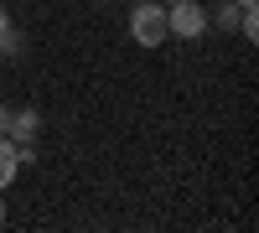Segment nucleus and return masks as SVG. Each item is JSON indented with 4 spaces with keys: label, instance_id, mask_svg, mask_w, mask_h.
Instances as JSON below:
<instances>
[{
    "label": "nucleus",
    "instance_id": "nucleus-1",
    "mask_svg": "<svg viewBox=\"0 0 259 233\" xmlns=\"http://www.w3.org/2000/svg\"><path fill=\"white\" fill-rule=\"evenodd\" d=\"M130 36L140 47H161L166 41V6L161 0H130Z\"/></svg>",
    "mask_w": 259,
    "mask_h": 233
},
{
    "label": "nucleus",
    "instance_id": "nucleus-2",
    "mask_svg": "<svg viewBox=\"0 0 259 233\" xmlns=\"http://www.w3.org/2000/svg\"><path fill=\"white\" fill-rule=\"evenodd\" d=\"M207 11L197 6V0H166V36H182V41H197L207 36Z\"/></svg>",
    "mask_w": 259,
    "mask_h": 233
},
{
    "label": "nucleus",
    "instance_id": "nucleus-3",
    "mask_svg": "<svg viewBox=\"0 0 259 233\" xmlns=\"http://www.w3.org/2000/svg\"><path fill=\"white\" fill-rule=\"evenodd\" d=\"M36 156H31V145H16L11 135H0V192L21 176V166H31Z\"/></svg>",
    "mask_w": 259,
    "mask_h": 233
},
{
    "label": "nucleus",
    "instance_id": "nucleus-4",
    "mask_svg": "<svg viewBox=\"0 0 259 233\" xmlns=\"http://www.w3.org/2000/svg\"><path fill=\"white\" fill-rule=\"evenodd\" d=\"M36 130H41V114H36V109H16L6 135H11L16 145H31V140H36Z\"/></svg>",
    "mask_w": 259,
    "mask_h": 233
},
{
    "label": "nucleus",
    "instance_id": "nucleus-5",
    "mask_svg": "<svg viewBox=\"0 0 259 233\" xmlns=\"http://www.w3.org/2000/svg\"><path fill=\"white\" fill-rule=\"evenodd\" d=\"M207 21H218V31H239V6H228V0H223L218 11H207Z\"/></svg>",
    "mask_w": 259,
    "mask_h": 233
},
{
    "label": "nucleus",
    "instance_id": "nucleus-6",
    "mask_svg": "<svg viewBox=\"0 0 259 233\" xmlns=\"http://www.w3.org/2000/svg\"><path fill=\"white\" fill-rule=\"evenodd\" d=\"M11 114H16V109H11V104H6V99H0V135H6V130H11Z\"/></svg>",
    "mask_w": 259,
    "mask_h": 233
},
{
    "label": "nucleus",
    "instance_id": "nucleus-7",
    "mask_svg": "<svg viewBox=\"0 0 259 233\" xmlns=\"http://www.w3.org/2000/svg\"><path fill=\"white\" fill-rule=\"evenodd\" d=\"M6 26H11V11H6V6H0V31H6Z\"/></svg>",
    "mask_w": 259,
    "mask_h": 233
},
{
    "label": "nucleus",
    "instance_id": "nucleus-8",
    "mask_svg": "<svg viewBox=\"0 0 259 233\" xmlns=\"http://www.w3.org/2000/svg\"><path fill=\"white\" fill-rule=\"evenodd\" d=\"M233 6H239V11H254V6H259V0H233Z\"/></svg>",
    "mask_w": 259,
    "mask_h": 233
},
{
    "label": "nucleus",
    "instance_id": "nucleus-9",
    "mask_svg": "<svg viewBox=\"0 0 259 233\" xmlns=\"http://www.w3.org/2000/svg\"><path fill=\"white\" fill-rule=\"evenodd\" d=\"M0 223H6V202H0Z\"/></svg>",
    "mask_w": 259,
    "mask_h": 233
},
{
    "label": "nucleus",
    "instance_id": "nucleus-10",
    "mask_svg": "<svg viewBox=\"0 0 259 233\" xmlns=\"http://www.w3.org/2000/svg\"><path fill=\"white\" fill-rule=\"evenodd\" d=\"M161 6H166V0H161Z\"/></svg>",
    "mask_w": 259,
    "mask_h": 233
}]
</instances>
